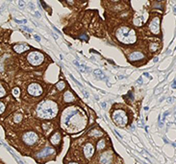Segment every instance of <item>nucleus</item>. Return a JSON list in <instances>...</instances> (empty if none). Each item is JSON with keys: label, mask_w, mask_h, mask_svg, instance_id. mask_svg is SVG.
<instances>
[{"label": "nucleus", "mask_w": 176, "mask_h": 164, "mask_svg": "<svg viewBox=\"0 0 176 164\" xmlns=\"http://www.w3.org/2000/svg\"><path fill=\"white\" fill-rule=\"evenodd\" d=\"M58 113V106L53 101H42L37 107V115L42 119L54 118Z\"/></svg>", "instance_id": "f257e3e1"}, {"label": "nucleus", "mask_w": 176, "mask_h": 164, "mask_svg": "<svg viewBox=\"0 0 176 164\" xmlns=\"http://www.w3.org/2000/svg\"><path fill=\"white\" fill-rule=\"evenodd\" d=\"M116 36L120 42H122L124 44L135 43L137 40L136 32L133 29H130L128 27H125V26L120 27L116 30Z\"/></svg>", "instance_id": "f03ea898"}, {"label": "nucleus", "mask_w": 176, "mask_h": 164, "mask_svg": "<svg viewBox=\"0 0 176 164\" xmlns=\"http://www.w3.org/2000/svg\"><path fill=\"white\" fill-rule=\"evenodd\" d=\"M113 119L116 125L119 126V127H124L128 122L127 114L122 109H116L113 112Z\"/></svg>", "instance_id": "7ed1b4c3"}, {"label": "nucleus", "mask_w": 176, "mask_h": 164, "mask_svg": "<svg viewBox=\"0 0 176 164\" xmlns=\"http://www.w3.org/2000/svg\"><path fill=\"white\" fill-rule=\"evenodd\" d=\"M27 60L30 64L38 66L40 64H42V61L44 60L43 55L40 52H37V51H33V52L29 53L27 56Z\"/></svg>", "instance_id": "20e7f679"}, {"label": "nucleus", "mask_w": 176, "mask_h": 164, "mask_svg": "<svg viewBox=\"0 0 176 164\" xmlns=\"http://www.w3.org/2000/svg\"><path fill=\"white\" fill-rule=\"evenodd\" d=\"M22 140H23L24 143L26 145H28V146L34 145L38 140V134L34 132H27L23 134Z\"/></svg>", "instance_id": "39448f33"}, {"label": "nucleus", "mask_w": 176, "mask_h": 164, "mask_svg": "<svg viewBox=\"0 0 176 164\" xmlns=\"http://www.w3.org/2000/svg\"><path fill=\"white\" fill-rule=\"evenodd\" d=\"M27 90H28V93L30 94V95L35 96V97L40 96V95L42 94V92H43V90H42V87H41V86H40L39 84H29Z\"/></svg>", "instance_id": "423d86ee"}, {"label": "nucleus", "mask_w": 176, "mask_h": 164, "mask_svg": "<svg viewBox=\"0 0 176 164\" xmlns=\"http://www.w3.org/2000/svg\"><path fill=\"white\" fill-rule=\"evenodd\" d=\"M149 29L154 35H158L160 33V18L159 17H154L150 23H149Z\"/></svg>", "instance_id": "0eeeda50"}, {"label": "nucleus", "mask_w": 176, "mask_h": 164, "mask_svg": "<svg viewBox=\"0 0 176 164\" xmlns=\"http://www.w3.org/2000/svg\"><path fill=\"white\" fill-rule=\"evenodd\" d=\"M113 160V153L111 151L105 152L100 155L99 161L101 164H111Z\"/></svg>", "instance_id": "6e6552de"}, {"label": "nucleus", "mask_w": 176, "mask_h": 164, "mask_svg": "<svg viewBox=\"0 0 176 164\" xmlns=\"http://www.w3.org/2000/svg\"><path fill=\"white\" fill-rule=\"evenodd\" d=\"M54 153H55V151H54L53 148H51V147H46L43 150H41L39 154H37V157L38 158H44V157H47L48 156L52 155Z\"/></svg>", "instance_id": "1a4fd4ad"}, {"label": "nucleus", "mask_w": 176, "mask_h": 164, "mask_svg": "<svg viewBox=\"0 0 176 164\" xmlns=\"http://www.w3.org/2000/svg\"><path fill=\"white\" fill-rule=\"evenodd\" d=\"M93 153H94V147L92 146V144L88 143V144L85 145L84 147V155L87 158H91L93 156Z\"/></svg>", "instance_id": "9d476101"}, {"label": "nucleus", "mask_w": 176, "mask_h": 164, "mask_svg": "<svg viewBox=\"0 0 176 164\" xmlns=\"http://www.w3.org/2000/svg\"><path fill=\"white\" fill-rule=\"evenodd\" d=\"M144 58V54L140 52H134V53H131V54L129 55V60H132V61L142 60Z\"/></svg>", "instance_id": "9b49d317"}, {"label": "nucleus", "mask_w": 176, "mask_h": 164, "mask_svg": "<svg viewBox=\"0 0 176 164\" xmlns=\"http://www.w3.org/2000/svg\"><path fill=\"white\" fill-rule=\"evenodd\" d=\"M29 48L30 47H29V45H27V44H16L14 46V50L16 53H19V54L20 53H23L26 50H28Z\"/></svg>", "instance_id": "f8f14e48"}, {"label": "nucleus", "mask_w": 176, "mask_h": 164, "mask_svg": "<svg viewBox=\"0 0 176 164\" xmlns=\"http://www.w3.org/2000/svg\"><path fill=\"white\" fill-rule=\"evenodd\" d=\"M50 142L53 145H58L61 142V133L60 132H55L51 137H50Z\"/></svg>", "instance_id": "ddd939ff"}, {"label": "nucleus", "mask_w": 176, "mask_h": 164, "mask_svg": "<svg viewBox=\"0 0 176 164\" xmlns=\"http://www.w3.org/2000/svg\"><path fill=\"white\" fill-rule=\"evenodd\" d=\"M75 100V97L73 96V94H72L70 91H65L64 94V101L65 102V103H70V102H73V101Z\"/></svg>", "instance_id": "4468645a"}, {"label": "nucleus", "mask_w": 176, "mask_h": 164, "mask_svg": "<svg viewBox=\"0 0 176 164\" xmlns=\"http://www.w3.org/2000/svg\"><path fill=\"white\" fill-rule=\"evenodd\" d=\"M102 135H103V132L99 131V130H96V129L95 130H92V131L89 132V136L93 137V138H98V137H101Z\"/></svg>", "instance_id": "2eb2a0df"}, {"label": "nucleus", "mask_w": 176, "mask_h": 164, "mask_svg": "<svg viewBox=\"0 0 176 164\" xmlns=\"http://www.w3.org/2000/svg\"><path fill=\"white\" fill-rule=\"evenodd\" d=\"M93 74H94L98 79H100V80H105V75L103 74V72H102L100 69H95V70L93 71Z\"/></svg>", "instance_id": "dca6fc26"}, {"label": "nucleus", "mask_w": 176, "mask_h": 164, "mask_svg": "<svg viewBox=\"0 0 176 164\" xmlns=\"http://www.w3.org/2000/svg\"><path fill=\"white\" fill-rule=\"evenodd\" d=\"M73 62H74V64H75L76 66H78V67L80 68L82 71H85V72H90V69H89L88 67H86V66H85V65H83V64H80L79 62H78V61H77V60H74Z\"/></svg>", "instance_id": "f3484780"}, {"label": "nucleus", "mask_w": 176, "mask_h": 164, "mask_svg": "<svg viewBox=\"0 0 176 164\" xmlns=\"http://www.w3.org/2000/svg\"><path fill=\"white\" fill-rule=\"evenodd\" d=\"M56 87H57V89H58L59 91H61V90H63V89H64V88L65 87V83H64V81H60L59 83H57Z\"/></svg>", "instance_id": "a211bd4d"}, {"label": "nucleus", "mask_w": 176, "mask_h": 164, "mask_svg": "<svg viewBox=\"0 0 176 164\" xmlns=\"http://www.w3.org/2000/svg\"><path fill=\"white\" fill-rule=\"evenodd\" d=\"M97 150H102V149H104L105 148V141H104V139H101L97 143Z\"/></svg>", "instance_id": "6ab92c4d"}, {"label": "nucleus", "mask_w": 176, "mask_h": 164, "mask_svg": "<svg viewBox=\"0 0 176 164\" xmlns=\"http://www.w3.org/2000/svg\"><path fill=\"white\" fill-rule=\"evenodd\" d=\"M21 120H22V115H20V114H16L15 117H14V122L15 123H19V122H21Z\"/></svg>", "instance_id": "aec40b11"}, {"label": "nucleus", "mask_w": 176, "mask_h": 164, "mask_svg": "<svg viewBox=\"0 0 176 164\" xmlns=\"http://www.w3.org/2000/svg\"><path fill=\"white\" fill-rule=\"evenodd\" d=\"M158 47H159L158 43H151L150 44V46H149V49H150L152 52H155L156 50H158Z\"/></svg>", "instance_id": "412c9836"}, {"label": "nucleus", "mask_w": 176, "mask_h": 164, "mask_svg": "<svg viewBox=\"0 0 176 164\" xmlns=\"http://www.w3.org/2000/svg\"><path fill=\"white\" fill-rule=\"evenodd\" d=\"M19 94H20V90L18 87H16L13 89V95L15 97H18L19 96Z\"/></svg>", "instance_id": "4be33fe9"}, {"label": "nucleus", "mask_w": 176, "mask_h": 164, "mask_svg": "<svg viewBox=\"0 0 176 164\" xmlns=\"http://www.w3.org/2000/svg\"><path fill=\"white\" fill-rule=\"evenodd\" d=\"M5 94H6L5 88L2 86V84H0V98H1V97H3V96H5Z\"/></svg>", "instance_id": "5701e85b"}, {"label": "nucleus", "mask_w": 176, "mask_h": 164, "mask_svg": "<svg viewBox=\"0 0 176 164\" xmlns=\"http://www.w3.org/2000/svg\"><path fill=\"white\" fill-rule=\"evenodd\" d=\"M4 110H5V105L2 102H0V114H2L4 112Z\"/></svg>", "instance_id": "b1692460"}, {"label": "nucleus", "mask_w": 176, "mask_h": 164, "mask_svg": "<svg viewBox=\"0 0 176 164\" xmlns=\"http://www.w3.org/2000/svg\"><path fill=\"white\" fill-rule=\"evenodd\" d=\"M69 77H70V78H71L72 80L74 81V82H75V83H76V84H78V85H80L81 87H82V84H81V83H79V82H78V81H77V80H76V79H75V78H74V77L72 76L71 74H69Z\"/></svg>", "instance_id": "393cba45"}, {"label": "nucleus", "mask_w": 176, "mask_h": 164, "mask_svg": "<svg viewBox=\"0 0 176 164\" xmlns=\"http://www.w3.org/2000/svg\"><path fill=\"white\" fill-rule=\"evenodd\" d=\"M28 7H29V9H30L31 11H35V5L33 4L32 2L28 3Z\"/></svg>", "instance_id": "a878e982"}, {"label": "nucleus", "mask_w": 176, "mask_h": 164, "mask_svg": "<svg viewBox=\"0 0 176 164\" xmlns=\"http://www.w3.org/2000/svg\"><path fill=\"white\" fill-rule=\"evenodd\" d=\"M20 28L23 29V30H25L26 32H28V33H31V32H32V30H31L30 28H28V27H26V26H21Z\"/></svg>", "instance_id": "bb28decb"}, {"label": "nucleus", "mask_w": 176, "mask_h": 164, "mask_svg": "<svg viewBox=\"0 0 176 164\" xmlns=\"http://www.w3.org/2000/svg\"><path fill=\"white\" fill-rule=\"evenodd\" d=\"M15 20H16V22H17V23H19V24H21V23H27V20H26V19H23V20L15 19Z\"/></svg>", "instance_id": "cd10ccee"}, {"label": "nucleus", "mask_w": 176, "mask_h": 164, "mask_svg": "<svg viewBox=\"0 0 176 164\" xmlns=\"http://www.w3.org/2000/svg\"><path fill=\"white\" fill-rule=\"evenodd\" d=\"M80 40H88V36H86V35H82V36H80Z\"/></svg>", "instance_id": "c85d7f7f"}, {"label": "nucleus", "mask_w": 176, "mask_h": 164, "mask_svg": "<svg viewBox=\"0 0 176 164\" xmlns=\"http://www.w3.org/2000/svg\"><path fill=\"white\" fill-rule=\"evenodd\" d=\"M18 5H19L20 8L23 9V7H24V2H23V1H21V0H19V2H18Z\"/></svg>", "instance_id": "c756f323"}, {"label": "nucleus", "mask_w": 176, "mask_h": 164, "mask_svg": "<svg viewBox=\"0 0 176 164\" xmlns=\"http://www.w3.org/2000/svg\"><path fill=\"white\" fill-rule=\"evenodd\" d=\"M35 16H36L37 18H40V14L39 12H35Z\"/></svg>", "instance_id": "7c9ffc66"}, {"label": "nucleus", "mask_w": 176, "mask_h": 164, "mask_svg": "<svg viewBox=\"0 0 176 164\" xmlns=\"http://www.w3.org/2000/svg\"><path fill=\"white\" fill-rule=\"evenodd\" d=\"M171 87L172 88H176V81L175 80L173 81V83H172V84H171Z\"/></svg>", "instance_id": "2f4dec72"}, {"label": "nucleus", "mask_w": 176, "mask_h": 164, "mask_svg": "<svg viewBox=\"0 0 176 164\" xmlns=\"http://www.w3.org/2000/svg\"><path fill=\"white\" fill-rule=\"evenodd\" d=\"M34 37H35V40H36L37 41H39V42L40 41V36H37V35H35V36H34Z\"/></svg>", "instance_id": "473e14b6"}, {"label": "nucleus", "mask_w": 176, "mask_h": 164, "mask_svg": "<svg viewBox=\"0 0 176 164\" xmlns=\"http://www.w3.org/2000/svg\"><path fill=\"white\" fill-rule=\"evenodd\" d=\"M4 69V67H3V65H2V61H0V71H2Z\"/></svg>", "instance_id": "72a5a7b5"}, {"label": "nucleus", "mask_w": 176, "mask_h": 164, "mask_svg": "<svg viewBox=\"0 0 176 164\" xmlns=\"http://www.w3.org/2000/svg\"><path fill=\"white\" fill-rule=\"evenodd\" d=\"M83 93H84V95L87 97V98H89V94L87 93V91H86V90H83Z\"/></svg>", "instance_id": "f704fd0d"}, {"label": "nucleus", "mask_w": 176, "mask_h": 164, "mask_svg": "<svg viewBox=\"0 0 176 164\" xmlns=\"http://www.w3.org/2000/svg\"><path fill=\"white\" fill-rule=\"evenodd\" d=\"M101 107H102L103 108H106V103H101Z\"/></svg>", "instance_id": "c9c22d12"}, {"label": "nucleus", "mask_w": 176, "mask_h": 164, "mask_svg": "<svg viewBox=\"0 0 176 164\" xmlns=\"http://www.w3.org/2000/svg\"><path fill=\"white\" fill-rule=\"evenodd\" d=\"M138 83H140V84H141V83H142V80H141V78H140V79L138 80Z\"/></svg>", "instance_id": "e433bc0d"}, {"label": "nucleus", "mask_w": 176, "mask_h": 164, "mask_svg": "<svg viewBox=\"0 0 176 164\" xmlns=\"http://www.w3.org/2000/svg\"><path fill=\"white\" fill-rule=\"evenodd\" d=\"M168 111H167V112H164V117H166V116L168 115Z\"/></svg>", "instance_id": "4c0bfd02"}, {"label": "nucleus", "mask_w": 176, "mask_h": 164, "mask_svg": "<svg viewBox=\"0 0 176 164\" xmlns=\"http://www.w3.org/2000/svg\"><path fill=\"white\" fill-rule=\"evenodd\" d=\"M159 126H160V127H163V122H159Z\"/></svg>", "instance_id": "58836bf2"}, {"label": "nucleus", "mask_w": 176, "mask_h": 164, "mask_svg": "<svg viewBox=\"0 0 176 164\" xmlns=\"http://www.w3.org/2000/svg\"><path fill=\"white\" fill-rule=\"evenodd\" d=\"M154 61H155V62H157V61H158V58H154Z\"/></svg>", "instance_id": "ea45409f"}, {"label": "nucleus", "mask_w": 176, "mask_h": 164, "mask_svg": "<svg viewBox=\"0 0 176 164\" xmlns=\"http://www.w3.org/2000/svg\"><path fill=\"white\" fill-rule=\"evenodd\" d=\"M173 12H176V6H174V7H173Z\"/></svg>", "instance_id": "a19ab883"}, {"label": "nucleus", "mask_w": 176, "mask_h": 164, "mask_svg": "<svg viewBox=\"0 0 176 164\" xmlns=\"http://www.w3.org/2000/svg\"><path fill=\"white\" fill-rule=\"evenodd\" d=\"M144 76H147V77H150V76H149V74H148V73H144Z\"/></svg>", "instance_id": "79ce46f5"}, {"label": "nucleus", "mask_w": 176, "mask_h": 164, "mask_svg": "<svg viewBox=\"0 0 176 164\" xmlns=\"http://www.w3.org/2000/svg\"><path fill=\"white\" fill-rule=\"evenodd\" d=\"M68 164H78V163H76V162H69Z\"/></svg>", "instance_id": "37998d69"}]
</instances>
